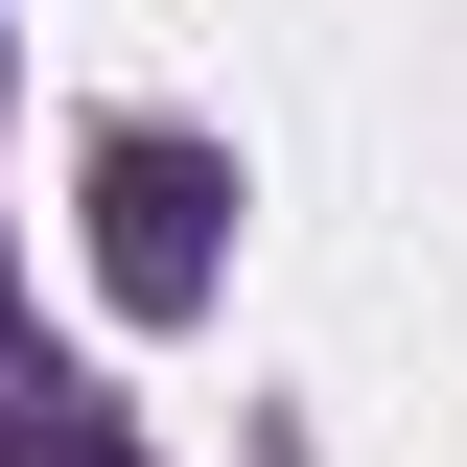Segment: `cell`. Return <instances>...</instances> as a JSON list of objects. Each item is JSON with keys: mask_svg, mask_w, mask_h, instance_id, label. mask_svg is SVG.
Listing matches in <instances>:
<instances>
[{"mask_svg": "<svg viewBox=\"0 0 467 467\" xmlns=\"http://www.w3.org/2000/svg\"><path fill=\"white\" fill-rule=\"evenodd\" d=\"M211 257H234V164H211V140H164V117H140V140H94V281L140 304V327H187V304H211Z\"/></svg>", "mask_w": 467, "mask_h": 467, "instance_id": "cell-1", "label": "cell"}, {"mask_svg": "<svg viewBox=\"0 0 467 467\" xmlns=\"http://www.w3.org/2000/svg\"><path fill=\"white\" fill-rule=\"evenodd\" d=\"M0 467H140V444H117V398H0Z\"/></svg>", "mask_w": 467, "mask_h": 467, "instance_id": "cell-2", "label": "cell"}]
</instances>
